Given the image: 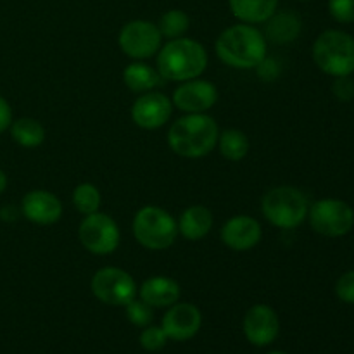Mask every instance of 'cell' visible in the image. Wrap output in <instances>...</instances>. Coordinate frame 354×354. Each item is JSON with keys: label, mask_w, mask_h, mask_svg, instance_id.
<instances>
[{"label": "cell", "mask_w": 354, "mask_h": 354, "mask_svg": "<svg viewBox=\"0 0 354 354\" xmlns=\"http://www.w3.org/2000/svg\"><path fill=\"white\" fill-rule=\"evenodd\" d=\"M220 61L234 69H256L266 57L268 44L254 24L239 23L220 33L214 44Z\"/></svg>", "instance_id": "obj_1"}, {"label": "cell", "mask_w": 354, "mask_h": 354, "mask_svg": "<svg viewBox=\"0 0 354 354\" xmlns=\"http://www.w3.org/2000/svg\"><path fill=\"white\" fill-rule=\"evenodd\" d=\"M218 123L206 113L185 114L171 124L168 131V145L176 156L199 159L209 154L218 144Z\"/></svg>", "instance_id": "obj_2"}, {"label": "cell", "mask_w": 354, "mask_h": 354, "mask_svg": "<svg viewBox=\"0 0 354 354\" xmlns=\"http://www.w3.org/2000/svg\"><path fill=\"white\" fill-rule=\"evenodd\" d=\"M207 68V52L192 38H175L161 45L158 52V71L168 82L201 78Z\"/></svg>", "instance_id": "obj_3"}, {"label": "cell", "mask_w": 354, "mask_h": 354, "mask_svg": "<svg viewBox=\"0 0 354 354\" xmlns=\"http://www.w3.org/2000/svg\"><path fill=\"white\" fill-rule=\"evenodd\" d=\"M310 203L303 190L290 185L273 187L263 196L261 213L268 223L282 230L297 228L308 218Z\"/></svg>", "instance_id": "obj_4"}, {"label": "cell", "mask_w": 354, "mask_h": 354, "mask_svg": "<svg viewBox=\"0 0 354 354\" xmlns=\"http://www.w3.org/2000/svg\"><path fill=\"white\" fill-rule=\"evenodd\" d=\"M313 61L318 69L330 75L351 76L354 73V38L341 30H327L315 40Z\"/></svg>", "instance_id": "obj_5"}, {"label": "cell", "mask_w": 354, "mask_h": 354, "mask_svg": "<svg viewBox=\"0 0 354 354\" xmlns=\"http://www.w3.org/2000/svg\"><path fill=\"white\" fill-rule=\"evenodd\" d=\"M133 237L142 248L149 251L169 249L178 235V225L175 218L158 206H144L133 218Z\"/></svg>", "instance_id": "obj_6"}, {"label": "cell", "mask_w": 354, "mask_h": 354, "mask_svg": "<svg viewBox=\"0 0 354 354\" xmlns=\"http://www.w3.org/2000/svg\"><path fill=\"white\" fill-rule=\"evenodd\" d=\"M308 220L311 228L324 237H344L354 227V211L341 199H320L310 206Z\"/></svg>", "instance_id": "obj_7"}, {"label": "cell", "mask_w": 354, "mask_h": 354, "mask_svg": "<svg viewBox=\"0 0 354 354\" xmlns=\"http://www.w3.org/2000/svg\"><path fill=\"white\" fill-rule=\"evenodd\" d=\"M90 287L93 296L107 306H127L138 292L133 277L118 266H104L97 270Z\"/></svg>", "instance_id": "obj_8"}, {"label": "cell", "mask_w": 354, "mask_h": 354, "mask_svg": "<svg viewBox=\"0 0 354 354\" xmlns=\"http://www.w3.org/2000/svg\"><path fill=\"white\" fill-rule=\"evenodd\" d=\"M78 239L83 248L97 256L113 254L121 242V232L116 221L104 213L86 214L78 227Z\"/></svg>", "instance_id": "obj_9"}, {"label": "cell", "mask_w": 354, "mask_h": 354, "mask_svg": "<svg viewBox=\"0 0 354 354\" xmlns=\"http://www.w3.org/2000/svg\"><path fill=\"white\" fill-rule=\"evenodd\" d=\"M118 44L128 57L135 59V61H144V59L158 54L162 44V37L159 33L158 24L145 19H133L128 21L121 28Z\"/></svg>", "instance_id": "obj_10"}, {"label": "cell", "mask_w": 354, "mask_h": 354, "mask_svg": "<svg viewBox=\"0 0 354 354\" xmlns=\"http://www.w3.org/2000/svg\"><path fill=\"white\" fill-rule=\"evenodd\" d=\"M171 102L173 107L185 114L207 113L218 102V88L207 80H187L176 86Z\"/></svg>", "instance_id": "obj_11"}, {"label": "cell", "mask_w": 354, "mask_h": 354, "mask_svg": "<svg viewBox=\"0 0 354 354\" xmlns=\"http://www.w3.org/2000/svg\"><path fill=\"white\" fill-rule=\"evenodd\" d=\"M131 120L142 130H158L169 121L173 114L171 99L161 92L140 93L131 106Z\"/></svg>", "instance_id": "obj_12"}, {"label": "cell", "mask_w": 354, "mask_h": 354, "mask_svg": "<svg viewBox=\"0 0 354 354\" xmlns=\"http://www.w3.org/2000/svg\"><path fill=\"white\" fill-rule=\"evenodd\" d=\"M242 330H244L245 339L252 346H258V348L270 346L279 337V315L268 304H254L245 313L244 322H242Z\"/></svg>", "instance_id": "obj_13"}, {"label": "cell", "mask_w": 354, "mask_h": 354, "mask_svg": "<svg viewBox=\"0 0 354 354\" xmlns=\"http://www.w3.org/2000/svg\"><path fill=\"white\" fill-rule=\"evenodd\" d=\"M203 325V315L196 304L175 303L168 308L162 317V330L168 339L176 342H183L197 335Z\"/></svg>", "instance_id": "obj_14"}, {"label": "cell", "mask_w": 354, "mask_h": 354, "mask_svg": "<svg viewBox=\"0 0 354 354\" xmlns=\"http://www.w3.org/2000/svg\"><path fill=\"white\" fill-rule=\"evenodd\" d=\"M263 230L259 221L256 218L248 216V214L232 216L221 227V242L232 251H251L259 244Z\"/></svg>", "instance_id": "obj_15"}, {"label": "cell", "mask_w": 354, "mask_h": 354, "mask_svg": "<svg viewBox=\"0 0 354 354\" xmlns=\"http://www.w3.org/2000/svg\"><path fill=\"white\" fill-rule=\"evenodd\" d=\"M21 213L35 225H54L62 216V203L48 190H30L21 201Z\"/></svg>", "instance_id": "obj_16"}, {"label": "cell", "mask_w": 354, "mask_h": 354, "mask_svg": "<svg viewBox=\"0 0 354 354\" xmlns=\"http://www.w3.org/2000/svg\"><path fill=\"white\" fill-rule=\"evenodd\" d=\"M180 283L169 277H151L138 289V296L152 308H169L178 303Z\"/></svg>", "instance_id": "obj_17"}, {"label": "cell", "mask_w": 354, "mask_h": 354, "mask_svg": "<svg viewBox=\"0 0 354 354\" xmlns=\"http://www.w3.org/2000/svg\"><path fill=\"white\" fill-rule=\"evenodd\" d=\"M301 17L292 10L275 12L268 21H265V38L275 45L292 44L301 33Z\"/></svg>", "instance_id": "obj_18"}, {"label": "cell", "mask_w": 354, "mask_h": 354, "mask_svg": "<svg viewBox=\"0 0 354 354\" xmlns=\"http://www.w3.org/2000/svg\"><path fill=\"white\" fill-rule=\"evenodd\" d=\"M213 213L206 206L194 204L189 206L178 218V234L187 241H201L213 228Z\"/></svg>", "instance_id": "obj_19"}, {"label": "cell", "mask_w": 354, "mask_h": 354, "mask_svg": "<svg viewBox=\"0 0 354 354\" xmlns=\"http://www.w3.org/2000/svg\"><path fill=\"white\" fill-rule=\"evenodd\" d=\"M234 17L245 24H261L277 12L279 0H228Z\"/></svg>", "instance_id": "obj_20"}, {"label": "cell", "mask_w": 354, "mask_h": 354, "mask_svg": "<svg viewBox=\"0 0 354 354\" xmlns=\"http://www.w3.org/2000/svg\"><path fill=\"white\" fill-rule=\"evenodd\" d=\"M123 82L131 92L145 93L158 88L162 83V76L159 75L158 68H152L144 61H135L124 68Z\"/></svg>", "instance_id": "obj_21"}, {"label": "cell", "mask_w": 354, "mask_h": 354, "mask_svg": "<svg viewBox=\"0 0 354 354\" xmlns=\"http://www.w3.org/2000/svg\"><path fill=\"white\" fill-rule=\"evenodd\" d=\"M10 137L17 145L24 149L40 147L45 140V128L33 118H19L10 124Z\"/></svg>", "instance_id": "obj_22"}, {"label": "cell", "mask_w": 354, "mask_h": 354, "mask_svg": "<svg viewBox=\"0 0 354 354\" xmlns=\"http://www.w3.org/2000/svg\"><path fill=\"white\" fill-rule=\"evenodd\" d=\"M216 145L220 149L221 156L234 162L242 161L249 152L248 135L242 130H237V128H228V130L221 131Z\"/></svg>", "instance_id": "obj_23"}, {"label": "cell", "mask_w": 354, "mask_h": 354, "mask_svg": "<svg viewBox=\"0 0 354 354\" xmlns=\"http://www.w3.org/2000/svg\"><path fill=\"white\" fill-rule=\"evenodd\" d=\"M190 26V17L185 10L180 9H169L159 17V33L161 37L168 38V40H175V38H182L187 33Z\"/></svg>", "instance_id": "obj_24"}, {"label": "cell", "mask_w": 354, "mask_h": 354, "mask_svg": "<svg viewBox=\"0 0 354 354\" xmlns=\"http://www.w3.org/2000/svg\"><path fill=\"white\" fill-rule=\"evenodd\" d=\"M100 203H102V197H100L99 189L93 183H80L73 190V204H75V209L78 213H82L83 216L97 213L100 207Z\"/></svg>", "instance_id": "obj_25"}, {"label": "cell", "mask_w": 354, "mask_h": 354, "mask_svg": "<svg viewBox=\"0 0 354 354\" xmlns=\"http://www.w3.org/2000/svg\"><path fill=\"white\" fill-rule=\"evenodd\" d=\"M124 308H127V318L135 327L144 328L147 325H151V322L154 320V308L149 306L142 299H137V297L133 301H130Z\"/></svg>", "instance_id": "obj_26"}, {"label": "cell", "mask_w": 354, "mask_h": 354, "mask_svg": "<svg viewBox=\"0 0 354 354\" xmlns=\"http://www.w3.org/2000/svg\"><path fill=\"white\" fill-rule=\"evenodd\" d=\"M168 341L169 339L166 335V332L162 330V327H156V325H147V327H144V330L140 334V346L145 351H161Z\"/></svg>", "instance_id": "obj_27"}, {"label": "cell", "mask_w": 354, "mask_h": 354, "mask_svg": "<svg viewBox=\"0 0 354 354\" xmlns=\"http://www.w3.org/2000/svg\"><path fill=\"white\" fill-rule=\"evenodd\" d=\"M328 10L337 23H354V0H328Z\"/></svg>", "instance_id": "obj_28"}, {"label": "cell", "mask_w": 354, "mask_h": 354, "mask_svg": "<svg viewBox=\"0 0 354 354\" xmlns=\"http://www.w3.org/2000/svg\"><path fill=\"white\" fill-rule=\"evenodd\" d=\"M335 294L346 304H354V270H349L339 277L335 283Z\"/></svg>", "instance_id": "obj_29"}, {"label": "cell", "mask_w": 354, "mask_h": 354, "mask_svg": "<svg viewBox=\"0 0 354 354\" xmlns=\"http://www.w3.org/2000/svg\"><path fill=\"white\" fill-rule=\"evenodd\" d=\"M332 92L342 102L354 99V82L349 76H337L332 83Z\"/></svg>", "instance_id": "obj_30"}, {"label": "cell", "mask_w": 354, "mask_h": 354, "mask_svg": "<svg viewBox=\"0 0 354 354\" xmlns=\"http://www.w3.org/2000/svg\"><path fill=\"white\" fill-rule=\"evenodd\" d=\"M256 71H258V75L261 76L265 82H273V80L279 78L280 64L277 61H273V59L265 57L261 62H259V66L256 68Z\"/></svg>", "instance_id": "obj_31"}, {"label": "cell", "mask_w": 354, "mask_h": 354, "mask_svg": "<svg viewBox=\"0 0 354 354\" xmlns=\"http://www.w3.org/2000/svg\"><path fill=\"white\" fill-rule=\"evenodd\" d=\"M12 121L14 120H12V109H10V104L0 95V133L9 130Z\"/></svg>", "instance_id": "obj_32"}, {"label": "cell", "mask_w": 354, "mask_h": 354, "mask_svg": "<svg viewBox=\"0 0 354 354\" xmlns=\"http://www.w3.org/2000/svg\"><path fill=\"white\" fill-rule=\"evenodd\" d=\"M6 189H7V176H6V173L0 169V194H3V190Z\"/></svg>", "instance_id": "obj_33"}, {"label": "cell", "mask_w": 354, "mask_h": 354, "mask_svg": "<svg viewBox=\"0 0 354 354\" xmlns=\"http://www.w3.org/2000/svg\"><path fill=\"white\" fill-rule=\"evenodd\" d=\"M268 354H287V353H282V351H272V353H268Z\"/></svg>", "instance_id": "obj_34"}]
</instances>
